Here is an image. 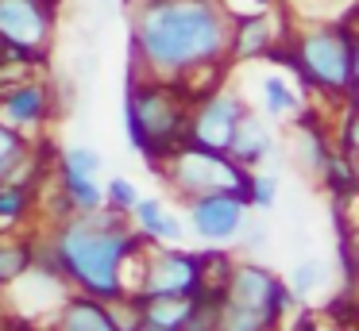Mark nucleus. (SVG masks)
Returning a JSON list of instances; mask_svg holds the SVG:
<instances>
[{
    "label": "nucleus",
    "mask_w": 359,
    "mask_h": 331,
    "mask_svg": "<svg viewBox=\"0 0 359 331\" xmlns=\"http://www.w3.org/2000/svg\"><path fill=\"white\" fill-rule=\"evenodd\" d=\"M35 262V239H20L16 227H0V285H12Z\"/></svg>",
    "instance_id": "nucleus-17"
},
{
    "label": "nucleus",
    "mask_w": 359,
    "mask_h": 331,
    "mask_svg": "<svg viewBox=\"0 0 359 331\" xmlns=\"http://www.w3.org/2000/svg\"><path fill=\"white\" fill-rule=\"evenodd\" d=\"M286 20L278 8H255V12H232L228 23V66L266 58L274 43L286 38Z\"/></svg>",
    "instance_id": "nucleus-11"
},
{
    "label": "nucleus",
    "mask_w": 359,
    "mask_h": 331,
    "mask_svg": "<svg viewBox=\"0 0 359 331\" xmlns=\"http://www.w3.org/2000/svg\"><path fill=\"white\" fill-rule=\"evenodd\" d=\"M39 158H35V135H24L12 123L0 120V181H27L39 189Z\"/></svg>",
    "instance_id": "nucleus-13"
},
{
    "label": "nucleus",
    "mask_w": 359,
    "mask_h": 331,
    "mask_svg": "<svg viewBox=\"0 0 359 331\" xmlns=\"http://www.w3.org/2000/svg\"><path fill=\"white\" fill-rule=\"evenodd\" d=\"M278 328V320L259 308H243V304H232V300L220 297V308H217V331H271Z\"/></svg>",
    "instance_id": "nucleus-22"
},
{
    "label": "nucleus",
    "mask_w": 359,
    "mask_h": 331,
    "mask_svg": "<svg viewBox=\"0 0 359 331\" xmlns=\"http://www.w3.org/2000/svg\"><path fill=\"white\" fill-rule=\"evenodd\" d=\"M274 192H278V181H274L271 174H259V169H251V174H248V189H243L248 208H271V204H274Z\"/></svg>",
    "instance_id": "nucleus-26"
},
{
    "label": "nucleus",
    "mask_w": 359,
    "mask_h": 331,
    "mask_svg": "<svg viewBox=\"0 0 359 331\" xmlns=\"http://www.w3.org/2000/svg\"><path fill=\"white\" fill-rule=\"evenodd\" d=\"M39 204V189L27 181H0V223H24Z\"/></svg>",
    "instance_id": "nucleus-21"
},
{
    "label": "nucleus",
    "mask_w": 359,
    "mask_h": 331,
    "mask_svg": "<svg viewBox=\"0 0 359 331\" xmlns=\"http://www.w3.org/2000/svg\"><path fill=\"white\" fill-rule=\"evenodd\" d=\"M0 331H12V328H8V323H4V316H0Z\"/></svg>",
    "instance_id": "nucleus-31"
},
{
    "label": "nucleus",
    "mask_w": 359,
    "mask_h": 331,
    "mask_svg": "<svg viewBox=\"0 0 359 331\" xmlns=\"http://www.w3.org/2000/svg\"><path fill=\"white\" fill-rule=\"evenodd\" d=\"M224 0H135L132 73L182 85L189 73L228 66Z\"/></svg>",
    "instance_id": "nucleus-1"
},
{
    "label": "nucleus",
    "mask_w": 359,
    "mask_h": 331,
    "mask_svg": "<svg viewBox=\"0 0 359 331\" xmlns=\"http://www.w3.org/2000/svg\"><path fill=\"white\" fill-rule=\"evenodd\" d=\"M58 197L70 212H93L104 204V189L97 185V177H81L70 169H58Z\"/></svg>",
    "instance_id": "nucleus-19"
},
{
    "label": "nucleus",
    "mask_w": 359,
    "mask_h": 331,
    "mask_svg": "<svg viewBox=\"0 0 359 331\" xmlns=\"http://www.w3.org/2000/svg\"><path fill=\"white\" fill-rule=\"evenodd\" d=\"M55 169H70V174H81V177H97L101 174V154L93 146H66L58 154V166Z\"/></svg>",
    "instance_id": "nucleus-24"
},
{
    "label": "nucleus",
    "mask_w": 359,
    "mask_h": 331,
    "mask_svg": "<svg viewBox=\"0 0 359 331\" xmlns=\"http://www.w3.org/2000/svg\"><path fill=\"white\" fill-rule=\"evenodd\" d=\"M224 154L232 162H240L243 169H259L274 154V135L255 108H248V112L240 115V123H236V131H232V143H228Z\"/></svg>",
    "instance_id": "nucleus-14"
},
{
    "label": "nucleus",
    "mask_w": 359,
    "mask_h": 331,
    "mask_svg": "<svg viewBox=\"0 0 359 331\" xmlns=\"http://www.w3.org/2000/svg\"><path fill=\"white\" fill-rule=\"evenodd\" d=\"M128 220L147 243H182V235H186V223L166 208L163 197H140L128 212Z\"/></svg>",
    "instance_id": "nucleus-16"
},
{
    "label": "nucleus",
    "mask_w": 359,
    "mask_h": 331,
    "mask_svg": "<svg viewBox=\"0 0 359 331\" xmlns=\"http://www.w3.org/2000/svg\"><path fill=\"white\" fill-rule=\"evenodd\" d=\"M255 108L266 115H297L302 112V92L282 73H263L259 77V104Z\"/></svg>",
    "instance_id": "nucleus-18"
},
{
    "label": "nucleus",
    "mask_w": 359,
    "mask_h": 331,
    "mask_svg": "<svg viewBox=\"0 0 359 331\" xmlns=\"http://www.w3.org/2000/svg\"><path fill=\"white\" fill-rule=\"evenodd\" d=\"M128 331H166V328H155V323H143V320H140L135 328H128Z\"/></svg>",
    "instance_id": "nucleus-29"
},
{
    "label": "nucleus",
    "mask_w": 359,
    "mask_h": 331,
    "mask_svg": "<svg viewBox=\"0 0 359 331\" xmlns=\"http://www.w3.org/2000/svg\"><path fill=\"white\" fill-rule=\"evenodd\" d=\"M58 23V0H0V50L43 66Z\"/></svg>",
    "instance_id": "nucleus-6"
},
{
    "label": "nucleus",
    "mask_w": 359,
    "mask_h": 331,
    "mask_svg": "<svg viewBox=\"0 0 359 331\" xmlns=\"http://www.w3.org/2000/svg\"><path fill=\"white\" fill-rule=\"evenodd\" d=\"M251 8H278V0H248Z\"/></svg>",
    "instance_id": "nucleus-30"
},
{
    "label": "nucleus",
    "mask_w": 359,
    "mask_h": 331,
    "mask_svg": "<svg viewBox=\"0 0 359 331\" xmlns=\"http://www.w3.org/2000/svg\"><path fill=\"white\" fill-rule=\"evenodd\" d=\"M248 100L228 85L201 92L189 100V115H186V143L194 146H209V150H228L232 131L240 123V115L248 112Z\"/></svg>",
    "instance_id": "nucleus-8"
},
{
    "label": "nucleus",
    "mask_w": 359,
    "mask_h": 331,
    "mask_svg": "<svg viewBox=\"0 0 359 331\" xmlns=\"http://www.w3.org/2000/svg\"><path fill=\"white\" fill-rule=\"evenodd\" d=\"M143 246L147 239L132 227V220L104 204L93 212H70L55 220L50 235L43 239V251L55 258L66 285L104 304L132 293Z\"/></svg>",
    "instance_id": "nucleus-2"
},
{
    "label": "nucleus",
    "mask_w": 359,
    "mask_h": 331,
    "mask_svg": "<svg viewBox=\"0 0 359 331\" xmlns=\"http://www.w3.org/2000/svg\"><path fill=\"white\" fill-rule=\"evenodd\" d=\"M55 104H58L55 85H50L47 77L27 73L0 92V120L12 123V127L24 131V135H35V131H43L55 120Z\"/></svg>",
    "instance_id": "nucleus-12"
},
{
    "label": "nucleus",
    "mask_w": 359,
    "mask_h": 331,
    "mask_svg": "<svg viewBox=\"0 0 359 331\" xmlns=\"http://www.w3.org/2000/svg\"><path fill=\"white\" fill-rule=\"evenodd\" d=\"M140 200V189H135V181H128V177H112L109 185H104V208H112V212H132V204Z\"/></svg>",
    "instance_id": "nucleus-27"
},
{
    "label": "nucleus",
    "mask_w": 359,
    "mask_h": 331,
    "mask_svg": "<svg viewBox=\"0 0 359 331\" xmlns=\"http://www.w3.org/2000/svg\"><path fill=\"white\" fill-rule=\"evenodd\" d=\"M320 281H325V262L305 258V262H297V266H294V274H290L286 285H290V293L302 300V297H309L313 289H320Z\"/></svg>",
    "instance_id": "nucleus-25"
},
{
    "label": "nucleus",
    "mask_w": 359,
    "mask_h": 331,
    "mask_svg": "<svg viewBox=\"0 0 359 331\" xmlns=\"http://www.w3.org/2000/svg\"><path fill=\"white\" fill-rule=\"evenodd\" d=\"M217 308H220V289H201L189 297L186 320L178 331H217Z\"/></svg>",
    "instance_id": "nucleus-23"
},
{
    "label": "nucleus",
    "mask_w": 359,
    "mask_h": 331,
    "mask_svg": "<svg viewBox=\"0 0 359 331\" xmlns=\"http://www.w3.org/2000/svg\"><path fill=\"white\" fill-rule=\"evenodd\" d=\"M186 227L205 246H228L248 227V204L236 192H205L186 200Z\"/></svg>",
    "instance_id": "nucleus-10"
},
{
    "label": "nucleus",
    "mask_w": 359,
    "mask_h": 331,
    "mask_svg": "<svg viewBox=\"0 0 359 331\" xmlns=\"http://www.w3.org/2000/svg\"><path fill=\"white\" fill-rule=\"evenodd\" d=\"M155 174L166 177V185L174 189V197L186 204L194 197L205 192H236V197L248 204L243 189H248V174L240 162H232L224 150H209V146H194V143H178L163 162H158Z\"/></svg>",
    "instance_id": "nucleus-5"
},
{
    "label": "nucleus",
    "mask_w": 359,
    "mask_h": 331,
    "mask_svg": "<svg viewBox=\"0 0 359 331\" xmlns=\"http://www.w3.org/2000/svg\"><path fill=\"white\" fill-rule=\"evenodd\" d=\"M186 115H189V97L182 85L158 81V77H128V97H124V127H128V146L158 169V162L186 143Z\"/></svg>",
    "instance_id": "nucleus-4"
},
{
    "label": "nucleus",
    "mask_w": 359,
    "mask_h": 331,
    "mask_svg": "<svg viewBox=\"0 0 359 331\" xmlns=\"http://www.w3.org/2000/svg\"><path fill=\"white\" fill-rule=\"evenodd\" d=\"M271 331H282V323H278V328H271Z\"/></svg>",
    "instance_id": "nucleus-33"
},
{
    "label": "nucleus",
    "mask_w": 359,
    "mask_h": 331,
    "mask_svg": "<svg viewBox=\"0 0 359 331\" xmlns=\"http://www.w3.org/2000/svg\"><path fill=\"white\" fill-rule=\"evenodd\" d=\"M220 297L232 300V304H243V308H259V312L274 316L278 323H282V316L297 304V297L290 293V285L282 281L274 269H266L263 262H255V258L232 262Z\"/></svg>",
    "instance_id": "nucleus-9"
},
{
    "label": "nucleus",
    "mask_w": 359,
    "mask_h": 331,
    "mask_svg": "<svg viewBox=\"0 0 359 331\" xmlns=\"http://www.w3.org/2000/svg\"><path fill=\"white\" fill-rule=\"evenodd\" d=\"M282 331H320V328H317V320H313L309 312H302L294 323H290V328H282Z\"/></svg>",
    "instance_id": "nucleus-28"
},
{
    "label": "nucleus",
    "mask_w": 359,
    "mask_h": 331,
    "mask_svg": "<svg viewBox=\"0 0 359 331\" xmlns=\"http://www.w3.org/2000/svg\"><path fill=\"white\" fill-rule=\"evenodd\" d=\"M0 304H4V285H0Z\"/></svg>",
    "instance_id": "nucleus-32"
},
{
    "label": "nucleus",
    "mask_w": 359,
    "mask_h": 331,
    "mask_svg": "<svg viewBox=\"0 0 359 331\" xmlns=\"http://www.w3.org/2000/svg\"><path fill=\"white\" fill-rule=\"evenodd\" d=\"M43 331H120V328L104 300L86 297V293H70Z\"/></svg>",
    "instance_id": "nucleus-15"
},
{
    "label": "nucleus",
    "mask_w": 359,
    "mask_h": 331,
    "mask_svg": "<svg viewBox=\"0 0 359 331\" xmlns=\"http://www.w3.org/2000/svg\"><path fill=\"white\" fill-rule=\"evenodd\" d=\"M266 62L290 66L302 85L332 100H355L359 62L351 23H317V27H290L282 43L266 50Z\"/></svg>",
    "instance_id": "nucleus-3"
},
{
    "label": "nucleus",
    "mask_w": 359,
    "mask_h": 331,
    "mask_svg": "<svg viewBox=\"0 0 359 331\" xmlns=\"http://www.w3.org/2000/svg\"><path fill=\"white\" fill-rule=\"evenodd\" d=\"M201 289V251H186L178 243L143 246L132 297H194Z\"/></svg>",
    "instance_id": "nucleus-7"
},
{
    "label": "nucleus",
    "mask_w": 359,
    "mask_h": 331,
    "mask_svg": "<svg viewBox=\"0 0 359 331\" xmlns=\"http://www.w3.org/2000/svg\"><path fill=\"white\" fill-rule=\"evenodd\" d=\"M135 308H140L143 323H155V328L178 331L182 320H186L189 297H135Z\"/></svg>",
    "instance_id": "nucleus-20"
}]
</instances>
